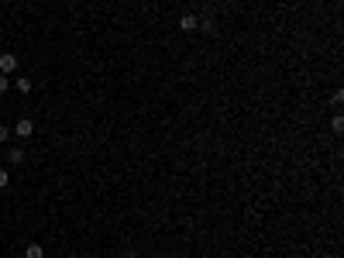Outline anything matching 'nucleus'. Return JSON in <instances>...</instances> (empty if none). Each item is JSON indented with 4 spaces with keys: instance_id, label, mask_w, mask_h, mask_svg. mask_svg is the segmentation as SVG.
<instances>
[{
    "instance_id": "nucleus-1",
    "label": "nucleus",
    "mask_w": 344,
    "mask_h": 258,
    "mask_svg": "<svg viewBox=\"0 0 344 258\" xmlns=\"http://www.w3.org/2000/svg\"><path fill=\"white\" fill-rule=\"evenodd\" d=\"M10 134H17V138H31V134H35V124H31V117H21V121L10 128Z\"/></svg>"
},
{
    "instance_id": "nucleus-2",
    "label": "nucleus",
    "mask_w": 344,
    "mask_h": 258,
    "mask_svg": "<svg viewBox=\"0 0 344 258\" xmlns=\"http://www.w3.org/2000/svg\"><path fill=\"white\" fill-rule=\"evenodd\" d=\"M14 69H17V55H10V52H3V55H0V72L7 76V72H14Z\"/></svg>"
},
{
    "instance_id": "nucleus-3",
    "label": "nucleus",
    "mask_w": 344,
    "mask_h": 258,
    "mask_svg": "<svg viewBox=\"0 0 344 258\" xmlns=\"http://www.w3.org/2000/svg\"><path fill=\"white\" fill-rule=\"evenodd\" d=\"M197 24H200V17H193V14H183V17H179V28H183V31H193Z\"/></svg>"
},
{
    "instance_id": "nucleus-4",
    "label": "nucleus",
    "mask_w": 344,
    "mask_h": 258,
    "mask_svg": "<svg viewBox=\"0 0 344 258\" xmlns=\"http://www.w3.org/2000/svg\"><path fill=\"white\" fill-rule=\"evenodd\" d=\"M24 258H45V248H42V245H28V248H24Z\"/></svg>"
},
{
    "instance_id": "nucleus-5",
    "label": "nucleus",
    "mask_w": 344,
    "mask_h": 258,
    "mask_svg": "<svg viewBox=\"0 0 344 258\" xmlns=\"http://www.w3.org/2000/svg\"><path fill=\"white\" fill-rule=\"evenodd\" d=\"M14 86H17V93H31V86H35V83H31L28 76H17V83H14Z\"/></svg>"
},
{
    "instance_id": "nucleus-6",
    "label": "nucleus",
    "mask_w": 344,
    "mask_h": 258,
    "mask_svg": "<svg viewBox=\"0 0 344 258\" xmlns=\"http://www.w3.org/2000/svg\"><path fill=\"white\" fill-rule=\"evenodd\" d=\"M7 162H10V165H21V162H24V152H21V148H10V152H7Z\"/></svg>"
},
{
    "instance_id": "nucleus-7",
    "label": "nucleus",
    "mask_w": 344,
    "mask_h": 258,
    "mask_svg": "<svg viewBox=\"0 0 344 258\" xmlns=\"http://www.w3.org/2000/svg\"><path fill=\"white\" fill-rule=\"evenodd\" d=\"M197 28H200V31H203V35H213V21H200V24H197Z\"/></svg>"
},
{
    "instance_id": "nucleus-8",
    "label": "nucleus",
    "mask_w": 344,
    "mask_h": 258,
    "mask_svg": "<svg viewBox=\"0 0 344 258\" xmlns=\"http://www.w3.org/2000/svg\"><path fill=\"white\" fill-rule=\"evenodd\" d=\"M7 183H10V176H7V169H0V190H3Z\"/></svg>"
},
{
    "instance_id": "nucleus-9",
    "label": "nucleus",
    "mask_w": 344,
    "mask_h": 258,
    "mask_svg": "<svg viewBox=\"0 0 344 258\" xmlns=\"http://www.w3.org/2000/svg\"><path fill=\"white\" fill-rule=\"evenodd\" d=\"M7 86H10V79H7V76H3V72H0V93H3V90H7Z\"/></svg>"
},
{
    "instance_id": "nucleus-10",
    "label": "nucleus",
    "mask_w": 344,
    "mask_h": 258,
    "mask_svg": "<svg viewBox=\"0 0 344 258\" xmlns=\"http://www.w3.org/2000/svg\"><path fill=\"white\" fill-rule=\"evenodd\" d=\"M10 138V128H0V141H7Z\"/></svg>"
},
{
    "instance_id": "nucleus-11",
    "label": "nucleus",
    "mask_w": 344,
    "mask_h": 258,
    "mask_svg": "<svg viewBox=\"0 0 344 258\" xmlns=\"http://www.w3.org/2000/svg\"><path fill=\"white\" fill-rule=\"evenodd\" d=\"M124 258H135V255H124Z\"/></svg>"
}]
</instances>
